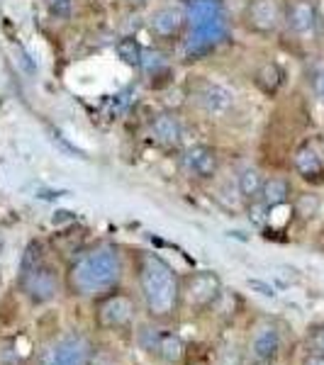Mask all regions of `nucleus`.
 I'll return each instance as SVG.
<instances>
[{"label":"nucleus","mask_w":324,"mask_h":365,"mask_svg":"<svg viewBox=\"0 0 324 365\" xmlns=\"http://www.w3.org/2000/svg\"><path fill=\"white\" fill-rule=\"evenodd\" d=\"M122 253L115 244H96L81 251L66 270V287L76 297H103L122 280Z\"/></svg>","instance_id":"nucleus-1"},{"label":"nucleus","mask_w":324,"mask_h":365,"mask_svg":"<svg viewBox=\"0 0 324 365\" xmlns=\"http://www.w3.org/2000/svg\"><path fill=\"white\" fill-rule=\"evenodd\" d=\"M137 280L144 307L154 319H168L181 304V280L176 270L156 253H141Z\"/></svg>","instance_id":"nucleus-2"},{"label":"nucleus","mask_w":324,"mask_h":365,"mask_svg":"<svg viewBox=\"0 0 324 365\" xmlns=\"http://www.w3.org/2000/svg\"><path fill=\"white\" fill-rule=\"evenodd\" d=\"M232 34V20L229 15L212 17V20L198 22L191 25L186 32V37L181 39V54L186 61H200V58L210 56L212 51H217Z\"/></svg>","instance_id":"nucleus-3"},{"label":"nucleus","mask_w":324,"mask_h":365,"mask_svg":"<svg viewBox=\"0 0 324 365\" xmlns=\"http://www.w3.org/2000/svg\"><path fill=\"white\" fill-rule=\"evenodd\" d=\"M96 358L91 339L83 334H66L39 353L37 365H91Z\"/></svg>","instance_id":"nucleus-4"},{"label":"nucleus","mask_w":324,"mask_h":365,"mask_svg":"<svg viewBox=\"0 0 324 365\" xmlns=\"http://www.w3.org/2000/svg\"><path fill=\"white\" fill-rule=\"evenodd\" d=\"M149 32L158 44H181L188 32V17L181 3H166L151 10Z\"/></svg>","instance_id":"nucleus-5"},{"label":"nucleus","mask_w":324,"mask_h":365,"mask_svg":"<svg viewBox=\"0 0 324 365\" xmlns=\"http://www.w3.org/2000/svg\"><path fill=\"white\" fill-rule=\"evenodd\" d=\"M222 295V278L215 270H196L181 280V302L193 309H208Z\"/></svg>","instance_id":"nucleus-6"},{"label":"nucleus","mask_w":324,"mask_h":365,"mask_svg":"<svg viewBox=\"0 0 324 365\" xmlns=\"http://www.w3.org/2000/svg\"><path fill=\"white\" fill-rule=\"evenodd\" d=\"M241 25L246 32L270 37L283 25V0H246L241 10Z\"/></svg>","instance_id":"nucleus-7"},{"label":"nucleus","mask_w":324,"mask_h":365,"mask_svg":"<svg viewBox=\"0 0 324 365\" xmlns=\"http://www.w3.org/2000/svg\"><path fill=\"white\" fill-rule=\"evenodd\" d=\"M178 166L188 178H193V180H212L220 173L222 156H220V151L210 144H193L181 151Z\"/></svg>","instance_id":"nucleus-8"},{"label":"nucleus","mask_w":324,"mask_h":365,"mask_svg":"<svg viewBox=\"0 0 324 365\" xmlns=\"http://www.w3.org/2000/svg\"><path fill=\"white\" fill-rule=\"evenodd\" d=\"M20 287L32 304H46L59 295V273L49 263H39L32 270L20 273Z\"/></svg>","instance_id":"nucleus-9"},{"label":"nucleus","mask_w":324,"mask_h":365,"mask_svg":"<svg viewBox=\"0 0 324 365\" xmlns=\"http://www.w3.org/2000/svg\"><path fill=\"white\" fill-rule=\"evenodd\" d=\"M137 312V302L125 292H108L96 307V319L98 327L103 329H122L134 319Z\"/></svg>","instance_id":"nucleus-10"},{"label":"nucleus","mask_w":324,"mask_h":365,"mask_svg":"<svg viewBox=\"0 0 324 365\" xmlns=\"http://www.w3.org/2000/svg\"><path fill=\"white\" fill-rule=\"evenodd\" d=\"M139 341L146 351L154 353L156 358H161L168 365L181 363L186 356V344L178 334H166V331H158V329H141Z\"/></svg>","instance_id":"nucleus-11"},{"label":"nucleus","mask_w":324,"mask_h":365,"mask_svg":"<svg viewBox=\"0 0 324 365\" xmlns=\"http://www.w3.org/2000/svg\"><path fill=\"white\" fill-rule=\"evenodd\" d=\"M317 5L315 0H288L283 3V25L295 37H308L317 29Z\"/></svg>","instance_id":"nucleus-12"},{"label":"nucleus","mask_w":324,"mask_h":365,"mask_svg":"<svg viewBox=\"0 0 324 365\" xmlns=\"http://www.w3.org/2000/svg\"><path fill=\"white\" fill-rule=\"evenodd\" d=\"M149 137L156 141L163 149H178L181 141H183V122L176 113L163 110L156 113L149 120Z\"/></svg>","instance_id":"nucleus-13"},{"label":"nucleus","mask_w":324,"mask_h":365,"mask_svg":"<svg viewBox=\"0 0 324 365\" xmlns=\"http://www.w3.org/2000/svg\"><path fill=\"white\" fill-rule=\"evenodd\" d=\"M196 100L198 105L203 108V113H208L210 117L212 115H227L229 110L234 108V93L229 91L227 86L222 83H212V81H208V83H203L198 88L196 93Z\"/></svg>","instance_id":"nucleus-14"},{"label":"nucleus","mask_w":324,"mask_h":365,"mask_svg":"<svg viewBox=\"0 0 324 365\" xmlns=\"http://www.w3.org/2000/svg\"><path fill=\"white\" fill-rule=\"evenodd\" d=\"M251 356L256 361H273L275 353L280 351V331L273 322H261L251 334Z\"/></svg>","instance_id":"nucleus-15"},{"label":"nucleus","mask_w":324,"mask_h":365,"mask_svg":"<svg viewBox=\"0 0 324 365\" xmlns=\"http://www.w3.org/2000/svg\"><path fill=\"white\" fill-rule=\"evenodd\" d=\"M293 168L303 180L308 182H324V161L320 151L312 144H303L293 156Z\"/></svg>","instance_id":"nucleus-16"},{"label":"nucleus","mask_w":324,"mask_h":365,"mask_svg":"<svg viewBox=\"0 0 324 365\" xmlns=\"http://www.w3.org/2000/svg\"><path fill=\"white\" fill-rule=\"evenodd\" d=\"M181 5H183V10H186L188 27L227 13V10H225V0H183Z\"/></svg>","instance_id":"nucleus-17"},{"label":"nucleus","mask_w":324,"mask_h":365,"mask_svg":"<svg viewBox=\"0 0 324 365\" xmlns=\"http://www.w3.org/2000/svg\"><path fill=\"white\" fill-rule=\"evenodd\" d=\"M285 83V71H283L275 61H266L263 66L256 68L254 73V86L263 96H275Z\"/></svg>","instance_id":"nucleus-18"},{"label":"nucleus","mask_w":324,"mask_h":365,"mask_svg":"<svg viewBox=\"0 0 324 365\" xmlns=\"http://www.w3.org/2000/svg\"><path fill=\"white\" fill-rule=\"evenodd\" d=\"M261 200L263 205H266L268 210L273 207H280V205H285L288 200H290V182L285 178H266L263 180V187H261Z\"/></svg>","instance_id":"nucleus-19"},{"label":"nucleus","mask_w":324,"mask_h":365,"mask_svg":"<svg viewBox=\"0 0 324 365\" xmlns=\"http://www.w3.org/2000/svg\"><path fill=\"white\" fill-rule=\"evenodd\" d=\"M263 173L258 170L256 166H244L239 170L237 175V190L239 195L246 200V202H251V200H258L261 197V187H263Z\"/></svg>","instance_id":"nucleus-20"},{"label":"nucleus","mask_w":324,"mask_h":365,"mask_svg":"<svg viewBox=\"0 0 324 365\" xmlns=\"http://www.w3.org/2000/svg\"><path fill=\"white\" fill-rule=\"evenodd\" d=\"M141 71H144L149 78H161L168 73V56L161 49H144L141 54Z\"/></svg>","instance_id":"nucleus-21"},{"label":"nucleus","mask_w":324,"mask_h":365,"mask_svg":"<svg viewBox=\"0 0 324 365\" xmlns=\"http://www.w3.org/2000/svg\"><path fill=\"white\" fill-rule=\"evenodd\" d=\"M115 54L120 56L122 63L132 68H139L141 66V54H144V46H141L134 37H125L115 44Z\"/></svg>","instance_id":"nucleus-22"},{"label":"nucleus","mask_w":324,"mask_h":365,"mask_svg":"<svg viewBox=\"0 0 324 365\" xmlns=\"http://www.w3.org/2000/svg\"><path fill=\"white\" fill-rule=\"evenodd\" d=\"M39 263H44V249L39 241H29L25 253H22V261H20V273H25V270H32L34 266H39Z\"/></svg>","instance_id":"nucleus-23"},{"label":"nucleus","mask_w":324,"mask_h":365,"mask_svg":"<svg viewBox=\"0 0 324 365\" xmlns=\"http://www.w3.org/2000/svg\"><path fill=\"white\" fill-rule=\"evenodd\" d=\"M308 346H310V353H320V356H324V324H317V327L310 329Z\"/></svg>","instance_id":"nucleus-24"},{"label":"nucleus","mask_w":324,"mask_h":365,"mask_svg":"<svg viewBox=\"0 0 324 365\" xmlns=\"http://www.w3.org/2000/svg\"><path fill=\"white\" fill-rule=\"evenodd\" d=\"M266 212H268V207L261 202V200H251V205H249V220L254 222V225L261 227L263 222H266Z\"/></svg>","instance_id":"nucleus-25"},{"label":"nucleus","mask_w":324,"mask_h":365,"mask_svg":"<svg viewBox=\"0 0 324 365\" xmlns=\"http://www.w3.org/2000/svg\"><path fill=\"white\" fill-rule=\"evenodd\" d=\"M46 5L54 17H69L71 13V0H46Z\"/></svg>","instance_id":"nucleus-26"},{"label":"nucleus","mask_w":324,"mask_h":365,"mask_svg":"<svg viewBox=\"0 0 324 365\" xmlns=\"http://www.w3.org/2000/svg\"><path fill=\"white\" fill-rule=\"evenodd\" d=\"M249 285H251V287H254V290H258V292H261V295H263V297H273V295H275V292H273V287H268V285H266V282H258V280H249Z\"/></svg>","instance_id":"nucleus-27"},{"label":"nucleus","mask_w":324,"mask_h":365,"mask_svg":"<svg viewBox=\"0 0 324 365\" xmlns=\"http://www.w3.org/2000/svg\"><path fill=\"white\" fill-rule=\"evenodd\" d=\"M303 365H324V356H320V353H310V356H305Z\"/></svg>","instance_id":"nucleus-28"},{"label":"nucleus","mask_w":324,"mask_h":365,"mask_svg":"<svg viewBox=\"0 0 324 365\" xmlns=\"http://www.w3.org/2000/svg\"><path fill=\"white\" fill-rule=\"evenodd\" d=\"M17 54H20V63H22V66H25L29 73H34V66L29 63V54H27V51L25 49H17Z\"/></svg>","instance_id":"nucleus-29"},{"label":"nucleus","mask_w":324,"mask_h":365,"mask_svg":"<svg viewBox=\"0 0 324 365\" xmlns=\"http://www.w3.org/2000/svg\"><path fill=\"white\" fill-rule=\"evenodd\" d=\"M317 93H320V98L324 100V73L320 76V81H317Z\"/></svg>","instance_id":"nucleus-30"},{"label":"nucleus","mask_w":324,"mask_h":365,"mask_svg":"<svg viewBox=\"0 0 324 365\" xmlns=\"http://www.w3.org/2000/svg\"><path fill=\"white\" fill-rule=\"evenodd\" d=\"M129 5H134V8H141V5H146L149 0H127Z\"/></svg>","instance_id":"nucleus-31"},{"label":"nucleus","mask_w":324,"mask_h":365,"mask_svg":"<svg viewBox=\"0 0 324 365\" xmlns=\"http://www.w3.org/2000/svg\"><path fill=\"white\" fill-rule=\"evenodd\" d=\"M91 365H110V363H105V361H96V358H93V363Z\"/></svg>","instance_id":"nucleus-32"},{"label":"nucleus","mask_w":324,"mask_h":365,"mask_svg":"<svg viewBox=\"0 0 324 365\" xmlns=\"http://www.w3.org/2000/svg\"><path fill=\"white\" fill-rule=\"evenodd\" d=\"M254 365H273V363H270V361H256Z\"/></svg>","instance_id":"nucleus-33"}]
</instances>
